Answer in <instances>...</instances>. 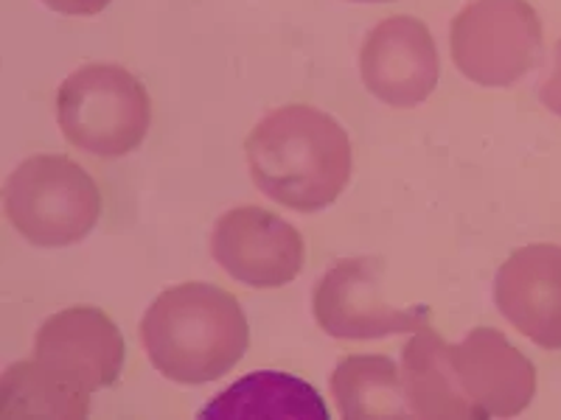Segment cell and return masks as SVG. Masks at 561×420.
Listing matches in <instances>:
<instances>
[{
	"mask_svg": "<svg viewBox=\"0 0 561 420\" xmlns=\"http://www.w3.org/2000/svg\"><path fill=\"white\" fill-rule=\"evenodd\" d=\"M359 73L370 96L396 109H413L438 88L440 62L430 28L415 18H388L370 28L359 51Z\"/></svg>",
	"mask_w": 561,
	"mask_h": 420,
	"instance_id": "9",
	"label": "cell"
},
{
	"mask_svg": "<svg viewBox=\"0 0 561 420\" xmlns=\"http://www.w3.org/2000/svg\"><path fill=\"white\" fill-rule=\"evenodd\" d=\"M385 261L359 255L334 264L314 283L312 312L329 337L382 339L393 334H415L430 325V308H393L382 294Z\"/></svg>",
	"mask_w": 561,
	"mask_h": 420,
	"instance_id": "6",
	"label": "cell"
},
{
	"mask_svg": "<svg viewBox=\"0 0 561 420\" xmlns=\"http://www.w3.org/2000/svg\"><path fill=\"white\" fill-rule=\"evenodd\" d=\"M539 102L550 109V113L561 115V39L553 45V62H550L548 73L539 82Z\"/></svg>",
	"mask_w": 561,
	"mask_h": 420,
	"instance_id": "16",
	"label": "cell"
},
{
	"mask_svg": "<svg viewBox=\"0 0 561 420\" xmlns=\"http://www.w3.org/2000/svg\"><path fill=\"white\" fill-rule=\"evenodd\" d=\"M43 3L65 18H93L102 14L113 0H43Z\"/></svg>",
	"mask_w": 561,
	"mask_h": 420,
	"instance_id": "17",
	"label": "cell"
},
{
	"mask_svg": "<svg viewBox=\"0 0 561 420\" xmlns=\"http://www.w3.org/2000/svg\"><path fill=\"white\" fill-rule=\"evenodd\" d=\"M455 68L480 88H511L539 62L542 20L528 0H474L449 26Z\"/></svg>",
	"mask_w": 561,
	"mask_h": 420,
	"instance_id": "5",
	"label": "cell"
},
{
	"mask_svg": "<svg viewBox=\"0 0 561 420\" xmlns=\"http://www.w3.org/2000/svg\"><path fill=\"white\" fill-rule=\"evenodd\" d=\"M140 342L158 373L178 384H208L237 368L250 348L239 300L203 280L180 283L152 300Z\"/></svg>",
	"mask_w": 561,
	"mask_h": 420,
	"instance_id": "2",
	"label": "cell"
},
{
	"mask_svg": "<svg viewBox=\"0 0 561 420\" xmlns=\"http://www.w3.org/2000/svg\"><path fill=\"white\" fill-rule=\"evenodd\" d=\"M90 398L54 382L48 373L28 362H18L3 373V398H0V415L3 418H88Z\"/></svg>",
	"mask_w": 561,
	"mask_h": 420,
	"instance_id": "15",
	"label": "cell"
},
{
	"mask_svg": "<svg viewBox=\"0 0 561 420\" xmlns=\"http://www.w3.org/2000/svg\"><path fill=\"white\" fill-rule=\"evenodd\" d=\"M57 121L68 143L96 158H124L144 143L152 104L122 65H84L57 93Z\"/></svg>",
	"mask_w": 561,
	"mask_h": 420,
	"instance_id": "4",
	"label": "cell"
},
{
	"mask_svg": "<svg viewBox=\"0 0 561 420\" xmlns=\"http://www.w3.org/2000/svg\"><path fill=\"white\" fill-rule=\"evenodd\" d=\"M3 205L12 228L37 247H70L102 217V194L65 154H34L7 179Z\"/></svg>",
	"mask_w": 561,
	"mask_h": 420,
	"instance_id": "3",
	"label": "cell"
},
{
	"mask_svg": "<svg viewBox=\"0 0 561 420\" xmlns=\"http://www.w3.org/2000/svg\"><path fill=\"white\" fill-rule=\"evenodd\" d=\"M402 384L410 412L419 418L480 420L455 382L449 342L424 325L402 348Z\"/></svg>",
	"mask_w": 561,
	"mask_h": 420,
	"instance_id": "13",
	"label": "cell"
},
{
	"mask_svg": "<svg viewBox=\"0 0 561 420\" xmlns=\"http://www.w3.org/2000/svg\"><path fill=\"white\" fill-rule=\"evenodd\" d=\"M199 420H329V407L309 382L259 370L230 384L197 412Z\"/></svg>",
	"mask_w": 561,
	"mask_h": 420,
	"instance_id": "12",
	"label": "cell"
},
{
	"mask_svg": "<svg viewBox=\"0 0 561 420\" xmlns=\"http://www.w3.org/2000/svg\"><path fill=\"white\" fill-rule=\"evenodd\" d=\"M214 261L250 289L287 287L304 269V238L273 210L242 205L219 217L210 238Z\"/></svg>",
	"mask_w": 561,
	"mask_h": 420,
	"instance_id": "8",
	"label": "cell"
},
{
	"mask_svg": "<svg viewBox=\"0 0 561 420\" xmlns=\"http://www.w3.org/2000/svg\"><path fill=\"white\" fill-rule=\"evenodd\" d=\"M354 3H390V0H354Z\"/></svg>",
	"mask_w": 561,
	"mask_h": 420,
	"instance_id": "18",
	"label": "cell"
},
{
	"mask_svg": "<svg viewBox=\"0 0 561 420\" xmlns=\"http://www.w3.org/2000/svg\"><path fill=\"white\" fill-rule=\"evenodd\" d=\"M494 306L534 345L561 350V247L514 249L494 278Z\"/></svg>",
	"mask_w": 561,
	"mask_h": 420,
	"instance_id": "11",
	"label": "cell"
},
{
	"mask_svg": "<svg viewBox=\"0 0 561 420\" xmlns=\"http://www.w3.org/2000/svg\"><path fill=\"white\" fill-rule=\"evenodd\" d=\"M32 359L54 382L90 398L118 382L127 345L102 308L70 306L39 325Z\"/></svg>",
	"mask_w": 561,
	"mask_h": 420,
	"instance_id": "7",
	"label": "cell"
},
{
	"mask_svg": "<svg viewBox=\"0 0 561 420\" xmlns=\"http://www.w3.org/2000/svg\"><path fill=\"white\" fill-rule=\"evenodd\" d=\"M244 158L255 188L298 213L334 205L351 179L348 132L309 104L264 115L244 140Z\"/></svg>",
	"mask_w": 561,
	"mask_h": 420,
	"instance_id": "1",
	"label": "cell"
},
{
	"mask_svg": "<svg viewBox=\"0 0 561 420\" xmlns=\"http://www.w3.org/2000/svg\"><path fill=\"white\" fill-rule=\"evenodd\" d=\"M332 395L343 418H408L402 370L388 357H345L332 373Z\"/></svg>",
	"mask_w": 561,
	"mask_h": 420,
	"instance_id": "14",
	"label": "cell"
},
{
	"mask_svg": "<svg viewBox=\"0 0 561 420\" xmlns=\"http://www.w3.org/2000/svg\"><path fill=\"white\" fill-rule=\"evenodd\" d=\"M455 382L483 418H514L536 395L534 362L497 328L478 325L460 345H449Z\"/></svg>",
	"mask_w": 561,
	"mask_h": 420,
	"instance_id": "10",
	"label": "cell"
}]
</instances>
